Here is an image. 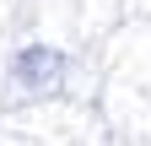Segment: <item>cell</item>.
Returning <instances> with one entry per match:
<instances>
[{
	"mask_svg": "<svg viewBox=\"0 0 151 146\" xmlns=\"http://www.w3.org/2000/svg\"><path fill=\"white\" fill-rule=\"evenodd\" d=\"M60 49H22L16 54V81H27V87H49L54 76H60Z\"/></svg>",
	"mask_w": 151,
	"mask_h": 146,
	"instance_id": "obj_1",
	"label": "cell"
}]
</instances>
